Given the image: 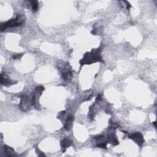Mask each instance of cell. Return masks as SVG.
<instances>
[{
	"instance_id": "1",
	"label": "cell",
	"mask_w": 157,
	"mask_h": 157,
	"mask_svg": "<svg viewBox=\"0 0 157 157\" xmlns=\"http://www.w3.org/2000/svg\"><path fill=\"white\" fill-rule=\"evenodd\" d=\"M23 20L21 19L20 16H17L16 19H11L9 20L8 22H5V23H2L1 25V31H3L4 30L6 29L7 28L9 27H15V26H19L21 25V24L23 23Z\"/></svg>"
},
{
	"instance_id": "2",
	"label": "cell",
	"mask_w": 157,
	"mask_h": 157,
	"mask_svg": "<svg viewBox=\"0 0 157 157\" xmlns=\"http://www.w3.org/2000/svg\"><path fill=\"white\" fill-rule=\"evenodd\" d=\"M130 138L134 140L139 146H141L144 142V139L142 134L140 133H135L130 136Z\"/></svg>"
},
{
	"instance_id": "3",
	"label": "cell",
	"mask_w": 157,
	"mask_h": 157,
	"mask_svg": "<svg viewBox=\"0 0 157 157\" xmlns=\"http://www.w3.org/2000/svg\"><path fill=\"white\" fill-rule=\"evenodd\" d=\"M1 84L4 85H11L15 84L16 82L14 81H12V80H9L8 79H7L6 77L3 76V74H1Z\"/></svg>"
},
{
	"instance_id": "4",
	"label": "cell",
	"mask_w": 157,
	"mask_h": 157,
	"mask_svg": "<svg viewBox=\"0 0 157 157\" xmlns=\"http://www.w3.org/2000/svg\"><path fill=\"white\" fill-rule=\"evenodd\" d=\"M71 141L68 139H65L62 142V149L63 152H65L66 149L71 146Z\"/></svg>"
},
{
	"instance_id": "5",
	"label": "cell",
	"mask_w": 157,
	"mask_h": 157,
	"mask_svg": "<svg viewBox=\"0 0 157 157\" xmlns=\"http://www.w3.org/2000/svg\"><path fill=\"white\" fill-rule=\"evenodd\" d=\"M73 120H74V117L73 116H68V119H67L65 125V128L66 130H69L70 128H71L72 123L73 122Z\"/></svg>"
},
{
	"instance_id": "6",
	"label": "cell",
	"mask_w": 157,
	"mask_h": 157,
	"mask_svg": "<svg viewBox=\"0 0 157 157\" xmlns=\"http://www.w3.org/2000/svg\"><path fill=\"white\" fill-rule=\"evenodd\" d=\"M4 151L5 152H6V155L8 156H15V152L12 149L8 147L7 146H4Z\"/></svg>"
},
{
	"instance_id": "7",
	"label": "cell",
	"mask_w": 157,
	"mask_h": 157,
	"mask_svg": "<svg viewBox=\"0 0 157 157\" xmlns=\"http://www.w3.org/2000/svg\"><path fill=\"white\" fill-rule=\"evenodd\" d=\"M63 78L65 80H71L72 78V73L70 71H67L63 73Z\"/></svg>"
},
{
	"instance_id": "8",
	"label": "cell",
	"mask_w": 157,
	"mask_h": 157,
	"mask_svg": "<svg viewBox=\"0 0 157 157\" xmlns=\"http://www.w3.org/2000/svg\"><path fill=\"white\" fill-rule=\"evenodd\" d=\"M31 6H32V9L34 12L37 11L38 9V2L37 1H31Z\"/></svg>"
},
{
	"instance_id": "9",
	"label": "cell",
	"mask_w": 157,
	"mask_h": 157,
	"mask_svg": "<svg viewBox=\"0 0 157 157\" xmlns=\"http://www.w3.org/2000/svg\"><path fill=\"white\" fill-rule=\"evenodd\" d=\"M23 53H20V54H16V55H14L12 56V58H14V59H19V58H20L22 57V56H23Z\"/></svg>"
},
{
	"instance_id": "10",
	"label": "cell",
	"mask_w": 157,
	"mask_h": 157,
	"mask_svg": "<svg viewBox=\"0 0 157 157\" xmlns=\"http://www.w3.org/2000/svg\"><path fill=\"white\" fill-rule=\"evenodd\" d=\"M98 147L99 148H106V143H100L99 144L97 145Z\"/></svg>"
},
{
	"instance_id": "11",
	"label": "cell",
	"mask_w": 157,
	"mask_h": 157,
	"mask_svg": "<svg viewBox=\"0 0 157 157\" xmlns=\"http://www.w3.org/2000/svg\"><path fill=\"white\" fill-rule=\"evenodd\" d=\"M153 124H154V125H155V127H156V122H153Z\"/></svg>"
}]
</instances>
